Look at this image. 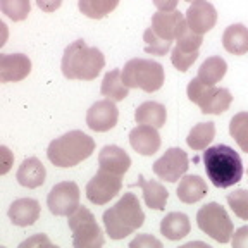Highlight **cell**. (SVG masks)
I'll return each mask as SVG.
<instances>
[{"mask_svg": "<svg viewBox=\"0 0 248 248\" xmlns=\"http://www.w3.org/2000/svg\"><path fill=\"white\" fill-rule=\"evenodd\" d=\"M102 221L110 240H124L145 222L143 209L135 193H124L116 205L104 212Z\"/></svg>", "mask_w": 248, "mask_h": 248, "instance_id": "obj_3", "label": "cell"}, {"mask_svg": "<svg viewBox=\"0 0 248 248\" xmlns=\"http://www.w3.org/2000/svg\"><path fill=\"white\" fill-rule=\"evenodd\" d=\"M186 2H195V0H186Z\"/></svg>", "mask_w": 248, "mask_h": 248, "instance_id": "obj_40", "label": "cell"}, {"mask_svg": "<svg viewBox=\"0 0 248 248\" xmlns=\"http://www.w3.org/2000/svg\"><path fill=\"white\" fill-rule=\"evenodd\" d=\"M62 0H36V5L42 9L43 12H55L61 7Z\"/></svg>", "mask_w": 248, "mask_h": 248, "instance_id": "obj_36", "label": "cell"}, {"mask_svg": "<svg viewBox=\"0 0 248 248\" xmlns=\"http://www.w3.org/2000/svg\"><path fill=\"white\" fill-rule=\"evenodd\" d=\"M207 178L216 188H231L243 178V162L238 152L228 145H214L203 152Z\"/></svg>", "mask_w": 248, "mask_h": 248, "instance_id": "obj_2", "label": "cell"}, {"mask_svg": "<svg viewBox=\"0 0 248 248\" xmlns=\"http://www.w3.org/2000/svg\"><path fill=\"white\" fill-rule=\"evenodd\" d=\"M95 152V140L86 133L74 129L52 140L46 157L55 167H74Z\"/></svg>", "mask_w": 248, "mask_h": 248, "instance_id": "obj_4", "label": "cell"}, {"mask_svg": "<svg viewBox=\"0 0 248 248\" xmlns=\"http://www.w3.org/2000/svg\"><path fill=\"white\" fill-rule=\"evenodd\" d=\"M186 93H188V98L200 107L202 112L214 114V116L226 112L232 102V95L228 88H217L216 85H205L198 78H193L188 83Z\"/></svg>", "mask_w": 248, "mask_h": 248, "instance_id": "obj_6", "label": "cell"}, {"mask_svg": "<svg viewBox=\"0 0 248 248\" xmlns=\"http://www.w3.org/2000/svg\"><path fill=\"white\" fill-rule=\"evenodd\" d=\"M100 93L112 102H123L129 95V88L123 81V71L112 69L104 76Z\"/></svg>", "mask_w": 248, "mask_h": 248, "instance_id": "obj_26", "label": "cell"}, {"mask_svg": "<svg viewBox=\"0 0 248 248\" xmlns=\"http://www.w3.org/2000/svg\"><path fill=\"white\" fill-rule=\"evenodd\" d=\"M33 245H52V243H50V240L46 236H43V234H35V236L30 238V240L23 241L19 247L24 248V247H33Z\"/></svg>", "mask_w": 248, "mask_h": 248, "instance_id": "obj_38", "label": "cell"}, {"mask_svg": "<svg viewBox=\"0 0 248 248\" xmlns=\"http://www.w3.org/2000/svg\"><path fill=\"white\" fill-rule=\"evenodd\" d=\"M105 57L97 46H90L85 40H76L66 46L61 69L67 79L93 81L102 73Z\"/></svg>", "mask_w": 248, "mask_h": 248, "instance_id": "obj_1", "label": "cell"}, {"mask_svg": "<svg viewBox=\"0 0 248 248\" xmlns=\"http://www.w3.org/2000/svg\"><path fill=\"white\" fill-rule=\"evenodd\" d=\"M117 119H119V110L116 104L108 98L95 102L86 112V126L97 133L110 131L117 124Z\"/></svg>", "mask_w": 248, "mask_h": 248, "instance_id": "obj_14", "label": "cell"}, {"mask_svg": "<svg viewBox=\"0 0 248 248\" xmlns=\"http://www.w3.org/2000/svg\"><path fill=\"white\" fill-rule=\"evenodd\" d=\"M123 81L128 88H140L147 93H154L162 88L166 74L159 62L136 57L124 64Z\"/></svg>", "mask_w": 248, "mask_h": 248, "instance_id": "obj_5", "label": "cell"}, {"mask_svg": "<svg viewBox=\"0 0 248 248\" xmlns=\"http://www.w3.org/2000/svg\"><path fill=\"white\" fill-rule=\"evenodd\" d=\"M176 42L178 43H176V46L170 52V62H172V66L178 71L186 73L193 66V62L198 59V48H200L203 38H202V35H197L191 30H188Z\"/></svg>", "mask_w": 248, "mask_h": 248, "instance_id": "obj_13", "label": "cell"}, {"mask_svg": "<svg viewBox=\"0 0 248 248\" xmlns=\"http://www.w3.org/2000/svg\"><path fill=\"white\" fill-rule=\"evenodd\" d=\"M123 176L100 169L86 185V198L95 205H105L123 190Z\"/></svg>", "mask_w": 248, "mask_h": 248, "instance_id": "obj_9", "label": "cell"}, {"mask_svg": "<svg viewBox=\"0 0 248 248\" xmlns=\"http://www.w3.org/2000/svg\"><path fill=\"white\" fill-rule=\"evenodd\" d=\"M247 174H248V172H247Z\"/></svg>", "mask_w": 248, "mask_h": 248, "instance_id": "obj_41", "label": "cell"}, {"mask_svg": "<svg viewBox=\"0 0 248 248\" xmlns=\"http://www.w3.org/2000/svg\"><path fill=\"white\" fill-rule=\"evenodd\" d=\"M191 231V224L188 216L183 212H169L160 221V232L170 241H179L188 236Z\"/></svg>", "mask_w": 248, "mask_h": 248, "instance_id": "obj_22", "label": "cell"}, {"mask_svg": "<svg viewBox=\"0 0 248 248\" xmlns=\"http://www.w3.org/2000/svg\"><path fill=\"white\" fill-rule=\"evenodd\" d=\"M31 73V61L24 54H2L0 55V81L17 83Z\"/></svg>", "mask_w": 248, "mask_h": 248, "instance_id": "obj_16", "label": "cell"}, {"mask_svg": "<svg viewBox=\"0 0 248 248\" xmlns=\"http://www.w3.org/2000/svg\"><path fill=\"white\" fill-rule=\"evenodd\" d=\"M9 219L14 226L28 228L33 226L40 217V203L35 198H17L9 207Z\"/></svg>", "mask_w": 248, "mask_h": 248, "instance_id": "obj_18", "label": "cell"}, {"mask_svg": "<svg viewBox=\"0 0 248 248\" xmlns=\"http://www.w3.org/2000/svg\"><path fill=\"white\" fill-rule=\"evenodd\" d=\"M178 4H179V0H154V5L162 12L176 11Z\"/></svg>", "mask_w": 248, "mask_h": 248, "instance_id": "obj_37", "label": "cell"}, {"mask_svg": "<svg viewBox=\"0 0 248 248\" xmlns=\"http://www.w3.org/2000/svg\"><path fill=\"white\" fill-rule=\"evenodd\" d=\"M229 135L236 145L248 154V112H238L229 123Z\"/></svg>", "mask_w": 248, "mask_h": 248, "instance_id": "obj_30", "label": "cell"}, {"mask_svg": "<svg viewBox=\"0 0 248 248\" xmlns=\"http://www.w3.org/2000/svg\"><path fill=\"white\" fill-rule=\"evenodd\" d=\"M143 40H145V52L152 55H166L170 50V45L172 42H167V40L160 38L152 31V28H148L143 33Z\"/></svg>", "mask_w": 248, "mask_h": 248, "instance_id": "obj_33", "label": "cell"}, {"mask_svg": "<svg viewBox=\"0 0 248 248\" xmlns=\"http://www.w3.org/2000/svg\"><path fill=\"white\" fill-rule=\"evenodd\" d=\"M207 193H209V190H207L205 179H202L200 176H197V174L183 176V178L179 179L178 188H176L178 198L183 203H188V205L200 202Z\"/></svg>", "mask_w": 248, "mask_h": 248, "instance_id": "obj_21", "label": "cell"}, {"mask_svg": "<svg viewBox=\"0 0 248 248\" xmlns=\"http://www.w3.org/2000/svg\"><path fill=\"white\" fill-rule=\"evenodd\" d=\"M69 229L73 231V245L76 248H100L105 238L95 216L86 207H78L76 212L69 216Z\"/></svg>", "mask_w": 248, "mask_h": 248, "instance_id": "obj_8", "label": "cell"}, {"mask_svg": "<svg viewBox=\"0 0 248 248\" xmlns=\"http://www.w3.org/2000/svg\"><path fill=\"white\" fill-rule=\"evenodd\" d=\"M222 46L232 55L248 54V28L245 24H231L222 33Z\"/></svg>", "mask_w": 248, "mask_h": 248, "instance_id": "obj_23", "label": "cell"}, {"mask_svg": "<svg viewBox=\"0 0 248 248\" xmlns=\"http://www.w3.org/2000/svg\"><path fill=\"white\" fill-rule=\"evenodd\" d=\"M150 28L155 35L167 40V42L179 40L186 31L190 30V28H188V23H186V16L181 14L179 11L155 12V14L152 16Z\"/></svg>", "mask_w": 248, "mask_h": 248, "instance_id": "obj_12", "label": "cell"}, {"mask_svg": "<svg viewBox=\"0 0 248 248\" xmlns=\"http://www.w3.org/2000/svg\"><path fill=\"white\" fill-rule=\"evenodd\" d=\"M135 119L138 124H147V126H154V128H162L167 119V110L162 104L159 102H143L138 105L135 112Z\"/></svg>", "mask_w": 248, "mask_h": 248, "instance_id": "obj_25", "label": "cell"}, {"mask_svg": "<svg viewBox=\"0 0 248 248\" xmlns=\"http://www.w3.org/2000/svg\"><path fill=\"white\" fill-rule=\"evenodd\" d=\"M45 178H46L45 166L36 157L24 159L23 164L19 166V169H17V172H16L17 183L21 186H24V188H30V190L40 188L45 183Z\"/></svg>", "mask_w": 248, "mask_h": 248, "instance_id": "obj_20", "label": "cell"}, {"mask_svg": "<svg viewBox=\"0 0 248 248\" xmlns=\"http://www.w3.org/2000/svg\"><path fill=\"white\" fill-rule=\"evenodd\" d=\"M129 143L140 155H154L160 148V135L154 126L140 124L129 133Z\"/></svg>", "mask_w": 248, "mask_h": 248, "instance_id": "obj_17", "label": "cell"}, {"mask_svg": "<svg viewBox=\"0 0 248 248\" xmlns=\"http://www.w3.org/2000/svg\"><path fill=\"white\" fill-rule=\"evenodd\" d=\"M197 224L200 231L209 234L219 243H229L234 232V226L229 219L228 212L217 202H210L197 212Z\"/></svg>", "mask_w": 248, "mask_h": 248, "instance_id": "obj_7", "label": "cell"}, {"mask_svg": "<svg viewBox=\"0 0 248 248\" xmlns=\"http://www.w3.org/2000/svg\"><path fill=\"white\" fill-rule=\"evenodd\" d=\"M131 248H143V247H157V248H162V243H160L157 238L150 236V234H141V236L135 238V240L129 243Z\"/></svg>", "mask_w": 248, "mask_h": 248, "instance_id": "obj_34", "label": "cell"}, {"mask_svg": "<svg viewBox=\"0 0 248 248\" xmlns=\"http://www.w3.org/2000/svg\"><path fill=\"white\" fill-rule=\"evenodd\" d=\"M79 186L74 181L57 183L46 197V207L54 216L69 217L79 207Z\"/></svg>", "mask_w": 248, "mask_h": 248, "instance_id": "obj_10", "label": "cell"}, {"mask_svg": "<svg viewBox=\"0 0 248 248\" xmlns=\"http://www.w3.org/2000/svg\"><path fill=\"white\" fill-rule=\"evenodd\" d=\"M190 167V159L183 148H169L166 154L154 162V172L159 179H164L167 183H176L186 174Z\"/></svg>", "mask_w": 248, "mask_h": 248, "instance_id": "obj_11", "label": "cell"}, {"mask_svg": "<svg viewBox=\"0 0 248 248\" xmlns=\"http://www.w3.org/2000/svg\"><path fill=\"white\" fill-rule=\"evenodd\" d=\"M138 186L143 191V200L147 207L154 210H164L166 209L167 198H169V191L166 190V186L160 185L159 181H147L143 176L138 178Z\"/></svg>", "mask_w": 248, "mask_h": 248, "instance_id": "obj_24", "label": "cell"}, {"mask_svg": "<svg viewBox=\"0 0 248 248\" xmlns=\"http://www.w3.org/2000/svg\"><path fill=\"white\" fill-rule=\"evenodd\" d=\"M214 136H216V124L214 123H198L193 126L186 138V143L191 150H205L210 143H212Z\"/></svg>", "mask_w": 248, "mask_h": 248, "instance_id": "obj_28", "label": "cell"}, {"mask_svg": "<svg viewBox=\"0 0 248 248\" xmlns=\"http://www.w3.org/2000/svg\"><path fill=\"white\" fill-rule=\"evenodd\" d=\"M229 207L234 212V216H238L243 221H248V190H234L231 193H228L226 197Z\"/></svg>", "mask_w": 248, "mask_h": 248, "instance_id": "obj_32", "label": "cell"}, {"mask_svg": "<svg viewBox=\"0 0 248 248\" xmlns=\"http://www.w3.org/2000/svg\"><path fill=\"white\" fill-rule=\"evenodd\" d=\"M231 245L234 248H248V226H241V228L232 234Z\"/></svg>", "mask_w": 248, "mask_h": 248, "instance_id": "obj_35", "label": "cell"}, {"mask_svg": "<svg viewBox=\"0 0 248 248\" xmlns=\"http://www.w3.org/2000/svg\"><path fill=\"white\" fill-rule=\"evenodd\" d=\"M0 152H2V157H4V167H2V174H7L9 169H11L12 166V154L11 150H9L7 147H0Z\"/></svg>", "mask_w": 248, "mask_h": 248, "instance_id": "obj_39", "label": "cell"}, {"mask_svg": "<svg viewBox=\"0 0 248 248\" xmlns=\"http://www.w3.org/2000/svg\"><path fill=\"white\" fill-rule=\"evenodd\" d=\"M226 71H228V64L222 57L219 55H212L207 61H203V64L198 69V79L205 85H216L226 76Z\"/></svg>", "mask_w": 248, "mask_h": 248, "instance_id": "obj_27", "label": "cell"}, {"mask_svg": "<svg viewBox=\"0 0 248 248\" xmlns=\"http://www.w3.org/2000/svg\"><path fill=\"white\" fill-rule=\"evenodd\" d=\"M186 23L193 33L205 35L216 26L217 23V11L207 0H195L186 11Z\"/></svg>", "mask_w": 248, "mask_h": 248, "instance_id": "obj_15", "label": "cell"}, {"mask_svg": "<svg viewBox=\"0 0 248 248\" xmlns=\"http://www.w3.org/2000/svg\"><path fill=\"white\" fill-rule=\"evenodd\" d=\"M2 14L12 21H24L31 11L30 0H0Z\"/></svg>", "mask_w": 248, "mask_h": 248, "instance_id": "obj_31", "label": "cell"}, {"mask_svg": "<svg viewBox=\"0 0 248 248\" xmlns=\"http://www.w3.org/2000/svg\"><path fill=\"white\" fill-rule=\"evenodd\" d=\"M119 5V0H78V7L90 19H102Z\"/></svg>", "mask_w": 248, "mask_h": 248, "instance_id": "obj_29", "label": "cell"}, {"mask_svg": "<svg viewBox=\"0 0 248 248\" xmlns=\"http://www.w3.org/2000/svg\"><path fill=\"white\" fill-rule=\"evenodd\" d=\"M98 166L108 172L117 176H124L131 166V157L117 145H107L98 154Z\"/></svg>", "mask_w": 248, "mask_h": 248, "instance_id": "obj_19", "label": "cell"}]
</instances>
